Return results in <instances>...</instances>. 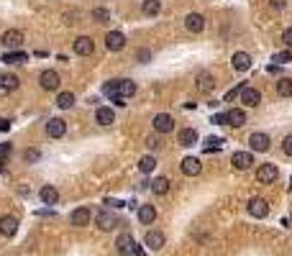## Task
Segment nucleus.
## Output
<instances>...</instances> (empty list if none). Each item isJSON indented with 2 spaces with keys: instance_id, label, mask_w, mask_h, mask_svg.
<instances>
[{
  "instance_id": "obj_33",
  "label": "nucleus",
  "mask_w": 292,
  "mask_h": 256,
  "mask_svg": "<svg viewBox=\"0 0 292 256\" xmlns=\"http://www.w3.org/2000/svg\"><path fill=\"white\" fill-rule=\"evenodd\" d=\"M154 166H156V159H154V156H141V159H139V169H141L144 175L154 172Z\"/></svg>"
},
{
  "instance_id": "obj_44",
  "label": "nucleus",
  "mask_w": 292,
  "mask_h": 256,
  "mask_svg": "<svg viewBox=\"0 0 292 256\" xmlns=\"http://www.w3.org/2000/svg\"><path fill=\"white\" fill-rule=\"evenodd\" d=\"M211 123H218V125H228V118H226V113H218V115H213V120Z\"/></svg>"
},
{
  "instance_id": "obj_11",
  "label": "nucleus",
  "mask_w": 292,
  "mask_h": 256,
  "mask_svg": "<svg viewBox=\"0 0 292 256\" xmlns=\"http://www.w3.org/2000/svg\"><path fill=\"white\" fill-rule=\"evenodd\" d=\"M95 226L100 231H113L115 228V216H113V212H108V210H98L95 212Z\"/></svg>"
},
{
  "instance_id": "obj_20",
  "label": "nucleus",
  "mask_w": 292,
  "mask_h": 256,
  "mask_svg": "<svg viewBox=\"0 0 292 256\" xmlns=\"http://www.w3.org/2000/svg\"><path fill=\"white\" fill-rule=\"evenodd\" d=\"M185 28H187L190 33H200V31L205 28V18H202L200 13H190V16L185 18Z\"/></svg>"
},
{
  "instance_id": "obj_50",
  "label": "nucleus",
  "mask_w": 292,
  "mask_h": 256,
  "mask_svg": "<svg viewBox=\"0 0 292 256\" xmlns=\"http://www.w3.org/2000/svg\"><path fill=\"white\" fill-rule=\"evenodd\" d=\"M105 205H115V207H123V202H120V200H105Z\"/></svg>"
},
{
  "instance_id": "obj_42",
  "label": "nucleus",
  "mask_w": 292,
  "mask_h": 256,
  "mask_svg": "<svg viewBox=\"0 0 292 256\" xmlns=\"http://www.w3.org/2000/svg\"><path fill=\"white\" fill-rule=\"evenodd\" d=\"M284 6H287V0H269V8L272 11H282Z\"/></svg>"
},
{
  "instance_id": "obj_37",
  "label": "nucleus",
  "mask_w": 292,
  "mask_h": 256,
  "mask_svg": "<svg viewBox=\"0 0 292 256\" xmlns=\"http://www.w3.org/2000/svg\"><path fill=\"white\" fill-rule=\"evenodd\" d=\"M103 93H105V95H110V98H115V95H118V79H110V82H105Z\"/></svg>"
},
{
  "instance_id": "obj_10",
  "label": "nucleus",
  "mask_w": 292,
  "mask_h": 256,
  "mask_svg": "<svg viewBox=\"0 0 292 256\" xmlns=\"http://www.w3.org/2000/svg\"><path fill=\"white\" fill-rule=\"evenodd\" d=\"M67 134V123L62 118H49L47 120V136L49 139H62Z\"/></svg>"
},
{
  "instance_id": "obj_43",
  "label": "nucleus",
  "mask_w": 292,
  "mask_h": 256,
  "mask_svg": "<svg viewBox=\"0 0 292 256\" xmlns=\"http://www.w3.org/2000/svg\"><path fill=\"white\" fill-rule=\"evenodd\" d=\"M136 57L141 59V64H146V62L151 59V52H149V49H139V54H136Z\"/></svg>"
},
{
  "instance_id": "obj_28",
  "label": "nucleus",
  "mask_w": 292,
  "mask_h": 256,
  "mask_svg": "<svg viewBox=\"0 0 292 256\" xmlns=\"http://www.w3.org/2000/svg\"><path fill=\"white\" fill-rule=\"evenodd\" d=\"M277 95L279 98H292V77H282L277 82Z\"/></svg>"
},
{
  "instance_id": "obj_13",
  "label": "nucleus",
  "mask_w": 292,
  "mask_h": 256,
  "mask_svg": "<svg viewBox=\"0 0 292 256\" xmlns=\"http://www.w3.org/2000/svg\"><path fill=\"white\" fill-rule=\"evenodd\" d=\"M195 88H197V93H211V90L216 88L213 74H211V72H197V77H195Z\"/></svg>"
},
{
  "instance_id": "obj_32",
  "label": "nucleus",
  "mask_w": 292,
  "mask_h": 256,
  "mask_svg": "<svg viewBox=\"0 0 292 256\" xmlns=\"http://www.w3.org/2000/svg\"><path fill=\"white\" fill-rule=\"evenodd\" d=\"M57 105H59L62 110L72 108V105H74V93H59V95H57Z\"/></svg>"
},
{
  "instance_id": "obj_35",
  "label": "nucleus",
  "mask_w": 292,
  "mask_h": 256,
  "mask_svg": "<svg viewBox=\"0 0 292 256\" xmlns=\"http://www.w3.org/2000/svg\"><path fill=\"white\" fill-rule=\"evenodd\" d=\"M93 21L95 23H108L110 21V13L105 8H93Z\"/></svg>"
},
{
  "instance_id": "obj_12",
  "label": "nucleus",
  "mask_w": 292,
  "mask_h": 256,
  "mask_svg": "<svg viewBox=\"0 0 292 256\" xmlns=\"http://www.w3.org/2000/svg\"><path fill=\"white\" fill-rule=\"evenodd\" d=\"M16 231H18V218L16 216H3V218H0V236L13 238Z\"/></svg>"
},
{
  "instance_id": "obj_16",
  "label": "nucleus",
  "mask_w": 292,
  "mask_h": 256,
  "mask_svg": "<svg viewBox=\"0 0 292 256\" xmlns=\"http://www.w3.org/2000/svg\"><path fill=\"white\" fill-rule=\"evenodd\" d=\"M105 47H108L110 52H120L123 47H126V36H123L120 31H110V33L105 36Z\"/></svg>"
},
{
  "instance_id": "obj_47",
  "label": "nucleus",
  "mask_w": 292,
  "mask_h": 256,
  "mask_svg": "<svg viewBox=\"0 0 292 256\" xmlns=\"http://www.w3.org/2000/svg\"><path fill=\"white\" fill-rule=\"evenodd\" d=\"M8 128H11V120L8 118H0V134H6Z\"/></svg>"
},
{
  "instance_id": "obj_49",
  "label": "nucleus",
  "mask_w": 292,
  "mask_h": 256,
  "mask_svg": "<svg viewBox=\"0 0 292 256\" xmlns=\"http://www.w3.org/2000/svg\"><path fill=\"white\" fill-rule=\"evenodd\" d=\"M113 100H115L118 108H126V98H113Z\"/></svg>"
},
{
  "instance_id": "obj_15",
  "label": "nucleus",
  "mask_w": 292,
  "mask_h": 256,
  "mask_svg": "<svg viewBox=\"0 0 292 256\" xmlns=\"http://www.w3.org/2000/svg\"><path fill=\"white\" fill-rule=\"evenodd\" d=\"M18 77L16 74H8V72H3L0 74V95H8V93H13V90H18Z\"/></svg>"
},
{
  "instance_id": "obj_21",
  "label": "nucleus",
  "mask_w": 292,
  "mask_h": 256,
  "mask_svg": "<svg viewBox=\"0 0 292 256\" xmlns=\"http://www.w3.org/2000/svg\"><path fill=\"white\" fill-rule=\"evenodd\" d=\"M38 197H41V202H44V205H52V207H54V205L59 202V192H57V187H52V185L41 187Z\"/></svg>"
},
{
  "instance_id": "obj_7",
  "label": "nucleus",
  "mask_w": 292,
  "mask_h": 256,
  "mask_svg": "<svg viewBox=\"0 0 292 256\" xmlns=\"http://www.w3.org/2000/svg\"><path fill=\"white\" fill-rule=\"evenodd\" d=\"M90 218H93L90 207H77V210H72V216H69V223H72L74 228H85V226L90 223Z\"/></svg>"
},
{
  "instance_id": "obj_1",
  "label": "nucleus",
  "mask_w": 292,
  "mask_h": 256,
  "mask_svg": "<svg viewBox=\"0 0 292 256\" xmlns=\"http://www.w3.org/2000/svg\"><path fill=\"white\" fill-rule=\"evenodd\" d=\"M38 84H41V90H47V93H54V90H59V84H62V77H59L54 69H47V72H41V77H38Z\"/></svg>"
},
{
  "instance_id": "obj_22",
  "label": "nucleus",
  "mask_w": 292,
  "mask_h": 256,
  "mask_svg": "<svg viewBox=\"0 0 292 256\" xmlns=\"http://www.w3.org/2000/svg\"><path fill=\"white\" fill-rule=\"evenodd\" d=\"M231 62H233V69H236V72H246V69H252V57H248L246 52H236Z\"/></svg>"
},
{
  "instance_id": "obj_36",
  "label": "nucleus",
  "mask_w": 292,
  "mask_h": 256,
  "mask_svg": "<svg viewBox=\"0 0 292 256\" xmlns=\"http://www.w3.org/2000/svg\"><path fill=\"white\" fill-rule=\"evenodd\" d=\"M274 62H279V64H289V62H292V49L277 52V54H274Z\"/></svg>"
},
{
  "instance_id": "obj_19",
  "label": "nucleus",
  "mask_w": 292,
  "mask_h": 256,
  "mask_svg": "<svg viewBox=\"0 0 292 256\" xmlns=\"http://www.w3.org/2000/svg\"><path fill=\"white\" fill-rule=\"evenodd\" d=\"M144 243H146V248L159 251V248H164V233H161V231H149V233L144 236Z\"/></svg>"
},
{
  "instance_id": "obj_6",
  "label": "nucleus",
  "mask_w": 292,
  "mask_h": 256,
  "mask_svg": "<svg viewBox=\"0 0 292 256\" xmlns=\"http://www.w3.org/2000/svg\"><path fill=\"white\" fill-rule=\"evenodd\" d=\"M248 212H252L254 218H267L269 216V202L264 197H252L248 200Z\"/></svg>"
},
{
  "instance_id": "obj_45",
  "label": "nucleus",
  "mask_w": 292,
  "mask_h": 256,
  "mask_svg": "<svg viewBox=\"0 0 292 256\" xmlns=\"http://www.w3.org/2000/svg\"><path fill=\"white\" fill-rule=\"evenodd\" d=\"M38 156H41V154H38V151H36V149H28V151H26V154H23V159H26V161H36V159H38Z\"/></svg>"
},
{
  "instance_id": "obj_27",
  "label": "nucleus",
  "mask_w": 292,
  "mask_h": 256,
  "mask_svg": "<svg viewBox=\"0 0 292 256\" xmlns=\"http://www.w3.org/2000/svg\"><path fill=\"white\" fill-rule=\"evenodd\" d=\"M226 118H228V125H233V128H241V125L246 123V113H243L241 108L228 110V113H226Z\"/></svg>"
},
{
  "instance_id": "obj_23",
  "label": "nucleus",
  "mask_w": 292,
  "mask_h": 256,
  "mask_svg": "<svg viewBox=\"0 0 292 256\" xmlns=\"http://www.w3.org/2000/svg\"><path fill=\"white\" fill-rule=\"evenodd\" d=\"M177 144L180 146H195L197 144V131L195 128H182V131L177 134Z\"/></svg>"
},
{
  "instance_id": "obj_5",
  "label": "nucleus",
  "mask_w": 292,
  "mask_h": 256,
  "mask_svg": "<svg viewBox=\"0 0 292 256\" xmlns=\"http://www.w3.org/2000/svg\"><path fill=\"white\" fill-rule=\"evenodd\" d=\"M154 131L156 134H170V131H175V118L170 115V113H159V115H154Z\"/></svg>"
},
{
  "instance_id": "obj_31",
  "label": "nucleus",
  "mask_w": 292,
  "mask_h": 256,
  "mask_svg": "<svg viewBox=\"0 0 292 256\" xmlns=\"http://www.w3.org/2000/svg\"><path fill=\"white\" fill-rule=\"evenodd\" d=\"M141 11H144L146 16H156V13L161 11V3H159V0H144V3H141Z\"/></svg>"
},
{
  "instance_id": "obj_39",
  "label": "nucleus",
  "mask_w": 292,
  "mask_h": 256,
  "mask_svg": "<svg viewBox=\"0 0 292 256\" xmlns=\"http://www.w3.org/2000/svg\"><path fill=\"white\" fill-rule=\"evenodd\" d=\"M282 41H284V47H287V49H292V28H284Z\"/></svg>"
},
{
  "instance_id": "obj_25",
  "label": "nucleus",
  "mask_w": 292,
  "mask_h": 256,
  "mask_svg": "<svg viewBox=\"0 0 292 256\" xmlns=\"http://www.w3.org/2000/svg\"><path fill=\"white\" fill-rule=\"evenodd\" d=\"M95 123H100V125H113V123H115V113H113L110 108H98V110H95Z\"/></svg>"
},
{
  "instance_id": "obj_26",
  "label": "nucleus",
  "mask_w": 292,
  "mask_h": 256,
  "mask_svg": "<svg viewBox=\"0 0 292 256\" xmlns=\"http://www.w3.org/2000/svg\"><path fill=\"white\" fill-rule=\"evenodd\" d=\"M136 95V82L131 79H118V95L115 98H131Z\"/></svg>"
},
{
  "instance_id": "obj_34",
  "label": "nucleus",
  "mask_w": 292,
  "mask_h": 256,
  "mask_svg": "<svg viewBox=\"0 0 292 256\" xmlns=\"http://www.w3.org/2000/svg\"><path fill=\"white\" fill-rule=\"evenodd\" d=\"M26 59H28V57H26L23 52H8V54L3 57V62H6V64H23Z\"/></svg>"
},
{
  "instance_id": "obj_24",
  "label": "nucleus",
  "mask_w": 292,
  "mask_h": 256,
  "mask_svg": "<svg viewBox=\"0 0 292 256\" xmlns=\"http://www.w3.org/2000/svg\"><path fill=\"white\" fill-rule=\"evenodd\" d=\"M154 221H156V207H154V205H141V207H139V223L151 226Z\"/></svg>"
},
{
  "instance_id": "obj_3",
  "label": "nucleus",
  "mask_w": 292,
  "mask_h": 256,
  "mask_svg": "<svg viewBox=\"0 0 292 256\" xmlns=\"http://www.w3.org/2000/svg\"><path fill=\"white\" fill-rule=\"evenodd\" d=\"M277 177H279L277 164H262V166L257 169V182H259V185H272Z\"/></svg>"
},
{
  "instance_id": "obj_51",
  "label": "nucleus",
  "mask_w": 292,
  "mask_h": 256,
  "mask_svg": "<svg viewBox=\"0 0 292 256\" xmlns=\"http://www.w3.org/2000/svg\"><path fill=\"white\" fill-rule=\"evenodd\" d=\"M134 256H144V251H141V248L136 246V251H134Z\"/></svg>"
},
{
  "instance_id": "obj_52",
  "label": "nucleus",
  "mask_w": 292,
  "mask_h": 256,
  "mask_svg": "<svg viewBox=\"0 0 292 256\" xmlns=\"http://www.w3.org/2000/svg\"><path fill=\"white\" fill-rule=\"evenodd\" d=\"M289 223H292V221H289Z\"/></svg>"
},
{
  "instance_id": "obj_14",
  "label": "nucleus",
  "mask_w": 292,
  "mask_h": 256,
  "mask_svg": "<svg viewBox=\"0 0 292 256\" xmlns=\"http://www.w3.org/2000/svg\"><path fill=\"white\" fill-rule=\"evenodd\" d=\"M93 49H95V44H93V38H90V36H77V38H74V54H79V57H90Z\"/></svg>"
},
{
  "instance_id": "obj_48",
  "label": "nucleus",
  "mask_w": 292,
  "mask_h": 256,
  "mask_svg": "<svg viewBox=\"0 0 292 256\" xmlns=\"http://www.w3.org/2000/svg\"><path fill=\"white\" fill-rule=\"evenodd\" d=\"M36 216H38V218H47V216H54V210H52V207H49V210H38Z\"/></svg>"
},
{
  "instance_id": "obj_8",
  "label": "nucleus",
  "mask_w": 292,
  "mask_h": 256,
  "mask_svg": "<svg viewBox=\"0 0 292 256\" xmlns=\"http://www.w3.org/2000/svg\"><path fill=\"white\" fill-rule=\"evenodd\" d=\"M3 47H8V49H21L23 47V31H18V28H11V31H6L3 33Z\"/></svg>"
},
{
  "instance_id": "obj_4",
  "label": "nucleus",
  "mask_w": 292,
  "mask_h": 256,
  "mask_svg": "<svg viewBox=\"0 0 292 256\" xmlns=\"http://www.w3.org/2000/svg\"><path fill=\"white\" fill-rule=\"evenodd\" d=\"M241 103L246 108H257L262 103V93L257 88H252V84H241Z\"/></svg>"
},
{
  "instance_id": "obj_29",
  "label": "nucleus",
  "mask_w": 292,
  "mask_h": 256,
  "mask_svg": "<svg viewBox=\"0 0 292 256\" xmlns=\"http://www.w3.org/2000/svg\"><path fill=\"white\" fill-rule=\"evenodd\" d=\"M151 192L166 195V192H170V180H166V177H156V180L151 182Z\"/></svg>"
},
{
  "instance_id": "obj_2",
  "label": "nucleus",
  "mask_w": 292,
  "mask_h": 256,
  "mask_svg": "<svg viewBox=\"0 0 292 256\" xmlns=\"http://www.w3.org/2000/svg\"><path fill=\"white\" fill-rule=\"evenodd\" d=\"M115 251H118L120 256H134V251H136V238H134L131 233H120V236L115 238Z\"/></svg>"
},
{
  "instance_id": "obj_17",
  "label": "nucleus",
  "mask_w": 292,
  "mask_h": 256,
  "mask_svg": "<svg viewBox=\"0 0 292 256\" xmlns=\"http://www.w3.org/2000/svg\"><path fill=\"white\" fill-rule=\"evenodd\" d=\"M180 166H182V172H185L187 177H195V175H200V169H202V164H200V159H197V156H185Z\"/></svg>"
},
{
  "instance_id": "obj_30",
  "label": "nucleus",
  "mask_w": 292,
  "mask_h": 256,
  "mask_svg": "<svg viewBox=\"0 0 292 256\" xmlns=\"http://www.w3.org/2000/svg\"><path fill=\"white\" fill-rule=\"evenodd\" d=\"M223 144H226V139H216V136H211V139L205 141V146H202V149H205L207 154H213V151H221V149H223Z\"/></svg>"
},
{
  "instance_id": "obj_18",
  "label": "nucleus",
  "mask_w": 292,
  "mask_h": 256,
  "mask_svg": "<svg viewBox=\"0 0 292 256\" xmlns=\"http://www.w3.org/2000/svg\"><path fill=\"white\" fill-rule=\"evenodd\" d=\"M248 144H252V149H254V151H262V154H264V151H269V146H272L269 136H267V134H259V131H257V134H252Z\"/></svg>"
},
{
  "instance_id": "obj_9",
  "label": "nucleus",
  "mask_w": 292,
  "mask_h": 256,
  "mask_svg": "<svg viewBox=\"0 0 292 256\" xmlns=\"http://www.w3.org/2000/svg\"><path fill=\"white\" fill-rule=\"evenodd\" d=\"M231 164H233L236 172H246V169L254 164V156L248 154V151H236V154L231 156Z\"/></svg>"
},
{
  "instance_id": "obj_41",
  "label": "nucleus",
  "mask_w": 292,
  "mask_h": 256,
  "mask_svg": "<svg viewBox=\"0 0 292 256\" xmlns=\"http://www.w3.org/2000/svg\"><path fill=\"white\" fill-rule=\"evenodd\" d=\"M11 154V144H0V164L6 161V156Z\"/></svg>"
},
{
  "instance_id": "obj_46",
  "label": "nucleus",
  "mask_w": 292,
  "mask_h": 256,
  "mask_svg": "<svg viewBox=\"0 0 292 256\" xmlns=\"http://www.w3.org/2000/svg\"><path fill=\"white\" fill-rule=\"evenodd\" d=\"M77 18H79L77 13H64V23H67V26H72V23H77Z\"/></svg>"
},
{
  "instance_id": "obj_40",
  "label": "nucleus",
  "mask_w": 292,
  "mask_h": 256,
  "mask_svg": "<svg viewBox=\"0 0 292 256\" xmlns=\"http://www.w3.org/2000/svg\"><path fill=\"white\" fill-rule=\"evenodd\" d=\"M146 146H149V149H159V146H161V139H159V136H149V139H146Z\"/></svg>"
},
{
  "instance_id": "obj_38",
  "label": "nucleus",
  "mask_w": 292,
  "mask_h": 256,
  "mask_svg": "<svg viewBox=\"0 0 292 256\" xmlns=\"http://www.w3.org/2000/svg\"><path fill=\"white\" fill-rule=\"evenodd\" d=\"M282 151H284L287 156H292V134L284 136V141H282Z\"/></svg>"
}]
</instances>
